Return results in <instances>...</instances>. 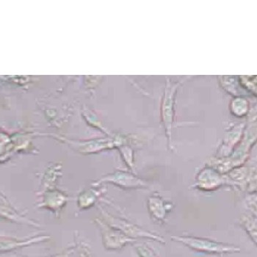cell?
I'll return each mask as SVG.
<instances>
[{"label": "cell", "instance_id": "obj_2", "mask_svg": "<svg viewBox=\"0 0 257 257\" xmlns=\"http://www.w3.org/2000/svg\"><path fill=\"white\" fill-rule=\"evenodd\" d=\"M181 241L188 244L190 246L194 248L201 249V250H212V251H222L227 249V247L223 246L220 244L215 242H209L205 239H197L193 237H181Z\"/></svg>", "mask_w": 257, "mask_h": 257}, {"label": "cell", "instance_id": "obj_3", "mask_svg": "<svg viewBox=\"0 0 257 257\" xmlns=\"http://www.w3.org/2000/svg\"><path fill=\"white\" fill-rule=\"evenodd\" d=\"M152 201L156 204L158 207L154 205L153 204L150 203L149 207H150L151 211L154 214L155 216H156L158 219H163L166 217V207H165L163 201H162L161 198L159 197L151 198Z\"/></svg>", "mask_w": 257, "mask_h": 257}, {"label": "cell", "instance_id": "obj_4", "mask_svg": "<svg viewBox=\"0 0 257 257\" xmlns=\"http://www.w3.org/2000/svg\"><path fill=\"white\" fill-rule=\"evenodd\" d=\"M246 201L249 210L251 211V215L257 218V192L249 193Z\"/></svg>", "mask_w": 257, "mask_h": 257}, {"label": "cell", "instance_id": "obj_1", "mask_svg": "<svg viewBox=\"0 0 257 257\" xmlns=\"http://www.w3.org/2000/svg\"><path fill=\"white\" fill-rule=\"evenodd\" d=\"M228 182L229 181L225 180L213 170H203L197 177L195 187L198 190L208 191L216 190Z\"/></svg>", "mask_w": 257, "mask_h": 257}]
</instances>
